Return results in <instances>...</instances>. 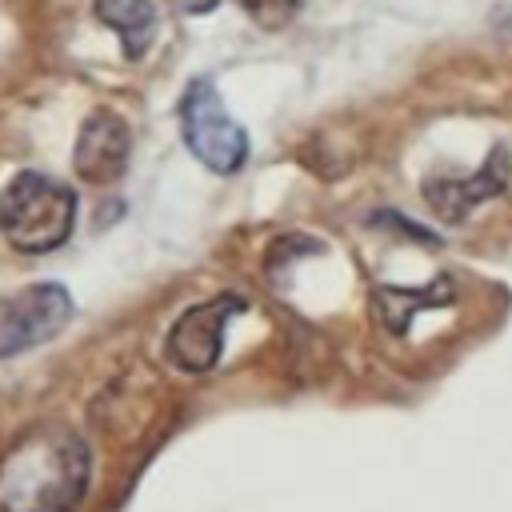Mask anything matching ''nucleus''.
<instances>
[{
    "instance_id": "7ed1b4c3",
    "label": "nucleus",
    "mask_w": 512,
    "mask_h": 512,
    "mask_svg": "<svg viewBox=\"0 0 512 512\" xmlns=\"http://www.w3.org/2000/svg\"><path fill=\"white\" fill-rule=\"evenodd\" d=\"M180 124L184 144L192 156L212 172H236L248 160V136L244 128L224 112L212 80H192L180 100Z\"/></svg>"
},
{
    "instance_id": "f257e3e1",
    "label": "nucleus",
    "mask_w": 512,
    "mask_h": 512,
    "mask_svg": "<svg viewBox=\"0 0 512 512\" xmlns=\"http://www.w3.org/2000/svg\"><path fill=\"white\" fill-rule=\"evenodd\" d=\"M88 492V448L72 432H48L12 452L0 472L4 512H76Z\"/></svg>"
},
{
    "instance_id": "6e6552de",
    "label": "nucleus",
    "mask_w": 512,
    "mask_h": 512,
    "mask_svg": "<svg viewBox=\"0 0 512 512\" xmlns=\"http://www.w3.org/2000/svg\"><path fill=\"white\" fill-rule=\"evenodd\" d=\"M96 20L120 36L128 60H140L156 32V8L148 0H96Z\"/></svg>"
},
{
    "instance_id": "0eeeda50",
    "label": "nucleus",
    "mask_w": 512,
    "mask_h": 512,
    "mask_svg": "<svg viewBox=\"0 0 512 512\" xmlns=\"http://www.w3.org/2000/svg\"><path fill=\"white\" fill-rule=\"evenodd\" d=\"M508 152L504 148H496L492 152V160L484 164V172H476V176H468V180H428L424 184V196H428V204L444 216V220H460L476 200H488V196H496V192H504V184H508V160H504Z\"/></svg>"
},
{
    "instance_id": "423d86ee",
    "label": "nucleus",
    "mask_w": 512,
    "mask_h": 512,
    "mask_svg": "<svg viewBox=\"0 0 512 512\" xmlns=\"http://www.w3.org/2000/svg\"><path fill=\"white\" fill-rule=\"evenodd\" d=\"M128 152H132L128 124L112 108H96L80 124L72 164H76V176L84 184H112L128 168Z\"/></svg>"
},
{
    "instance_id": "f03ea898",
    "label": "nucleus",
    "mask_w": 512,
    "mask_h": 512,
    "mask_svg": "<svg viewBox=\"0 0 512 512\" xmlns=\"http://www.w3.org/2000/svg\"><path fill=\"white\" fill-rule=\"evenodd\" d=\"M76 192L44 172H20L0 192V232L20 252H52L72 236Z\"/></svg>"
},
{
    "instance_id": "20e7f679",
    "label": "nucleus",
    "mask_w": 512,
    "mask_h": 512,
    "mask_svg": "<svg viewBox=\"0 0 512 512\" xmlns=\"http://www.w3.org/2000/svg\"><path fill=\"white\" fill-rule=\"evenodd\" d=\"M72 316V300L60 284H32L0 300V356L52 340Z\"/></svg>"
},
{
    "instance_id": "9d476101",
    "label": "nucleus",
    "mask_w": 512,
    "mask_h": 512,
    "mask_svg": "<svg viewBox=\"0 0 512 512\" xmlns=\"http://www.w3.org/2000/svg\"><path fill=\"white\" fill-rule=\"evenodd\" d=\"M216 4H220V0H180L184 12H212Z\"/></svg>"
},
{
    "instance_id": "1a4fd4ad",
    "label": "nucleus",
    "mask_w": 512,
    "mask_h": 512,
    "mask_svg": "<svg viewBox=\"0 0 512 512\" xmlns=\"http://www.w3.org/2000/svg\"><path fill=\"white\" fill-rule=\"evenodd\" d=\"M264 32H280V28H288L292 20H296V12H300V4L304 0H236Z\"/></svg>"
},
{
    "instance_id": "39448f33",
    "label": "nucleus",
    "mask_w": 512,
    "mask_h": 512,
    "mask_svg": "<svg viewBox=\"0 0 512 512\" xmlns=\"http://www.w3.org/2000/svg\"><path fill=\"white\" fill-rule=\"evenodd\" d=\"M244 308L240 296H212L204 304H192L168 332L164 352L180 372H208L220 360V344H224V328L228 316H236Z\"/></svg>"
}]
</instances>
